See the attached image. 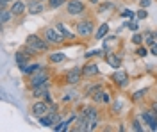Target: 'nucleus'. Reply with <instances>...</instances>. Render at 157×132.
Instances as JSON below:
<instances>
[{
	"mask_svg": "<svg viewBox=\"0 0 157 132\" xmlns=\"http://www.w3.org/2000/svg\"><path fill=\"white\" fill-rule=\"evenodd\" d=\"M25 45L32 47V48L38 52V54L50 50V43H48V41L45 40V38L41 40V38H39V36H36V34H29V36H27V40H25Z\"/></svg>",
	"mask_w": 157,
	"mask_h": 132,
	"instance_id": "obj_1",
	"label": "nucleus"
},
{
	"mask_svg": "<svg viewBox=\"0 0 157 132\" xmlns=\"http://www.w3.org/2000/svg\"><path fill=\"white\" fill-rule=\"evenodd\" d=\"M43 38L48 41L50 45H61L63 41L66 40V38L63 36V32L57 29V25H56V27H48V29H45V34H43Z\"/></svg>",
	"mask_w": 157,
	"mask_h": 132,
	"instance_id": "obj_2",
	"label": "nucleus"
},
{
	"mask_svg": "<svg viewBox=\"0 0 157 132\" xmlns=\"http://www.w3.org/2000/svg\"><path fill=\"white\" fill-rule=\"evenodd\" d=\"M50 77L45 68H39L38 71H34L32 75H29V86L30 88H36V86H41V84H48Z\"/></svg>",
	"mask_w": 157,
	"mask_h": 132,
	"instance_id": "obj_3",
	"label": "nucleus"
},
{
	"mask_svg": "<svg viewBox=\"0 0 157 132\" xmlns=\"http://www.w3.org/2000/svg\"><path fill=\"white\" fill-rule=\"evenodd\" d=\"M75 31H77V36H80V38H89L95 31V23L91 20H82L75 25Z\"/></svg>",
	"mask_w": 157,
	"mask_h": 132,
	"instance_id": "obj_4",
	"label": "nucleus"
},
{
	"mask_svg": "<svg viewBox=\"0 0 157 132\" xmlns=\"http://www.w3.org/2000/svg\"><path fill=\"white\" fill-rule=\"evenodd\" d=\"M84 11H86V6L80 0H68L66 2V13L70 16H80V14H84Z\"/></svg>",
	"mask_w": 157,
	"mask_h": 132,
	"instance_id": "obj_5",
	"label": "nucleus"
},
{
	"mask_svg": "<svg viewBox=\"0 0 157 132\" xmlns=\"http://www.w3.org/2000/svg\"><path fill=\"white\" fill-rule=\"evenodd\" d=\"M50 112V104L47 100H43V98H39L38 102H34L32 104V114L39 118V116H45V114H48Z\"/></svg>",
	"mask_w": 157,
	"mask_h": 132,
	"instance_id": "obj_6",
	"label": "nucleus"
},
{
	"mask_svg": "<svg viewBox=\"0 0 157 132\" xmlns=\"http://www.w3.org/2000/svg\"><path fill=\"white\" fill-rule=\"evenodd\" d=\"M84 116L88 118L89 130H95L98 127V111L95 107H86V109H84Z\"/></svg>",
	"mask_w": 157,
	"mask_h": 132,
	"instance_id": "obj_7",
	"label": "nucleus"
},
{
	"mask_svg": "<svg viewBox=\"0 0 157 132\" xmlns=\"http://www.w3.org/2000/svg\"><path fill=\"white\" fill-rule=\"evenodd\" d=\"M82 68H71V70L66 73V82L68 84H71V86H75V84H78V82L82 81Z\"/></svg>",
	"mask_w": 157,
	"mask_h": 132,
	"instance_id": "obj_8",
	"label": "nucleus"
},
{
	"mask_svg": "<svg viewBox=\"0 0 157 132\" xmlns=\"http://www.w3.org/2000/svg\"><path fill=\"white\" fill-rule=\"evenodd\" d=\"M113 81L116 82L120 88H125V86L128 84V75H127V71H123V70H120V68H118V70L113 73Z\"/></svg>",
	"mask_w": 157,
	"mask_h": 132,
	"instance_id": "obj_9",
	"label": "nucleus"
},
{
	"mask_svg": "<svg viewBox=\"0 0 157 132\" xmlns=\"http://www.w3.org/2000/svg\"><path fill=\"white\" fill-rule=\"evenodd\" d=\"M141 120H143V122L150 127V130H157V118L154 116L152 109H150V111H143V114H141Z\"/></svg>",
	"mask_w": 157,
	"mask_h": 132,
	"instance_id": "obj_10",
	"label": "nucleus"
},
{
	"mask_svg": "<svg viewBox=\"0 0 157 132\" xmlns=\"http://www.w3.org/2000/svg\"><path fill=\"white\" fill-rule=\"evenodd\" d=\"M32 89V95H34V98H47L50 95L48 91V84H41V86H36V88H30Z\"/></svg>",
	"mask_w": 157,
	"mask_h": 132,
	"instance_id": "obj_11",
	"label": "nucleus"
},
{
	"mask_svg": "<svg viewBox=\"0 0 157 132\" xmlns=\"http://www.w3.org/2000/svg\"><path fill=\"white\" fill-rule=\"evenodd\" d=\"M27 11H29L30 14H39V13H43V11H45L43 2H41V0H29V2H27Z\"/></svg>",
	"mask_w": 157,
	"mask_h": 132,
	"instance_id": "obj_12",
	"label": "nucleus"
},
{
	"mask_svg": "<svg viewBox=\"0 0 157 132\" xmlns=\"http://www.w3.org/2000/svg\"><path fill=\"white\" fill-rule=\"evenodd\" d=\"M25 11H27V4L21 2V0H16V2L11 4V13H13L14 16H21Z\"/></svg>",
	"mask_w": 157,
	"mask_h": 132,
	"instance_id": "obj_13",
	"label": "nucleus"
},
{
	"mask_svg": "<svg viewBox=\"0 0 157 132\" xmlns=\"http://www.w3.org/2000/svg\"><path fill=\"white\" fill-rule=\"evenodd\" d=\"M82 73H84V77H95V75H98V73H100L98 64H95V62H88V64H84Z\"/></svg>",
	"mask_w": 157,
	"mask_h": 132,
	"instance_id": "obj_14",
	"label": "nucleus"
},
{
	"mask_svg": "<svg viewBox=\"0 0 157 132\" xmlns=\"http://www.w3.org/2000/svg\"><path fill=\"white\" fill-rule=\"evenodd\" d=\"M29 55L25 54L23 50H20V52H16V62H18V66H20V70L23 71L25 68H27V64H29Z\"/></svg>",
	"mask_w": 157,
	"mask_h": 132,
	"instance_id": "obj_15",
	"label": "nucleus"
},
{
	"mask_svg": "<svg viewBox=\"0 0 157 132\" xmlns=\"http://www.w3.org/2000/svg\"><path fill=\"white\" fill-rule=\"evenodd\" d=\"M105 61H107V64H111L113 68H121V59L118 57V55H114V54H107L105 55Z\"/></svg>",
	"mask_w": 157,
	"mask_h": 132,
	"instance_id": "obj_16",
	"label": "nucleus"
},
{
	"mask_svg": "<svg viewBox=\"0 0 157 132\" xmlns=\"http://www.w3.org/2000/svg\"><path fill=\"white\" fill-rule=\"evenodd\" d=\"M13 16H14V14L11 13V9L2 7V11H0V23H2V25H6V23H7V21H9Z\"/></svg>",
	"mask_w": 157,
	"mask_h": 132,
	"instance_id": "obj_17",
	"label": "nucleus"
},
{
	"mask_svg": "<svg viewBox=\"0 0 157 132\" xmlns=\"http://www.w3.org/2000/svg\"><path fill=\"white\" fill-rule=\"evenodd\" d=\"M107 32H109V25L107 23H102V25L98 27V31L95 32V38H97V40H104V38L107 36Z\"/></svg>",
	"mask_w": 157,
	"mask_h": 132,
	"instance_id": "obj_18",
	"label": "nucleus"
},
{
	"mask_svg": "<svg viewBox=\"0 0 157 132\" xmlns=\"http://www.w3.org/2000/svg\"><path fill=\"white\" fill-rule=\"evenodd\" d=\"M66 59V55L63 54V52H56V54H50L48 55V61L52 62V64H57V62H63Z\"/></svg>",
	"mask_w": 157,
	"mask_h": 132,
	"instance_id": "obj_19",
	"label": "nucleus"
},
{
	"mask_svg": "<svg viewBox=\"0 0 157 132\" xmlns=\"http://www.w3.org/2000/svg\"><path fill=\"white\" fill-rule=\"evenodd\" d=\"M57 29L63 32V36H64L66 40H75V34L70 31V29H66V25H64V23H57Z\"/></svg>",
	"mask_w": 157,
	"mask_h": 132,
	"instance_id": "obj_20",
	"label": "nucleus"
},
{
	"mask_svg": "<svg viewBox=\"0 0 157 132\" xmlns=\"http://www.w3.org/2000/svg\"><path fill=\"white\" fill-rule=\"evenodd\" d=\"M38 122H39V125H43V127H54V123H52V118H50L48 114H45V116H39Z\"/></svg>",
	"mask_w": 157,
	"mask_h": 132,
	"instance_id": "obj_21",
	"label": "nucleus"
},
{
	"mask_svg": "<svg viewBox=\"0 0 157 132\" xmlns=\"http://www.w3.org/2000/svg\"><path fill=\"white\" fill-rule=\"evenodd\" d=\"M39 68H43V66L38 64V62H34V64H27V68L23 70V73H25V75H32V73H34V71H38Z\"/></svg>",
	"mask_w": 157,
	"mask_h": 132,
	"instance_id": "obj_22",
	"label": "nucleus"
},
{
	"mask_svg": "<svg viewBox=\"0 0 157 132\" xmlns=\"http://www.w3.org/2000/svg\"><path fill=\"white\" fill-rule=\"evenodd\" d=\"M109 9H113V2H102V4H98V13H105Z\"/></svg>",
	"mask_w": 157,
	"mask_h": 132,
	"instance_id": "obj_23",
	"label": "nucleus"
},
{
	"mask_svg": "<svg viewBox=\"0 0 157 132\" xmlns=\"http://www.w3.org/2000/svg\"><path fill=\"white\" fill-rule=\"evenodd\" d=\"M48 116H50V118H52V123H54V127H56V125H59V123H61V116H59L57 112L50 111V112H48ZM54 127H52V129H54Z\"/></svg>",
	"mask_w": 157,
	"mask_h": 132,
	"instance_id": "obj_24",
	"label": "nucleus"
},
{
	"mask_svg": "<svg viewBox=\"0 0 157 132\" xmlns=\"http://www.w3.org/2000/svg\"><path fill=\"white\" fill-rule=\"evenodd\" d=\"M63 4H66V0H48V6L52 7V9H57V7H61Z\"/></svg>",
	"mask_w": 157,
	"mask_h": 132,
	"instance_id": "obj_25",
	"label": "nucleus"
},
{
	"mask_svg": "<svg viewBox=\"0 0 157 132\" xmlns=\"http://www.w3.org/2000/svg\"><path fill=\"white\" fill-rule=\"evenodd\" d=\"M154 38H155V34H154V32H145V41H147V45H154V43H155V40H154Z\"/></svg>",
	"mask_w": 157,
	"mask_h": 132,
	"instance_id": "obj_26",
	"label": "nucleus"
},
{
	"mask_svg": "<svg viewBox=\"0 0 157 132\" xmlns=\"http://www.w3.org/2000/svg\"><path fill=\"white\" fill-rule=\"evenodd\" d=\"M143 40H145V36H143V34H139V32H136V34L132 36V43H136V45H141Z\"/></svg>",
	"mask_w": 157,
	"mask_h": 132,
	"instance_id": "obj_27",
	"label": "nucleus"
},
{
	"mask_svg": "<svg viewBox=\"0 0 157 132\" xmlns=\"http://www.w3.org/2000/svg\"><path fill=\"white\" fill-rule=\"evenodd\" d=\"M77 96V93L75 91H70V93H64V96H63V102H70V100H73Z\"/></svg>",
	"mask_w": 157,
	"mask_h": 132,
	"instance_id": "obj_28",
	"label": "nucleus"
},
{
	"mask_svg": "<svg viewBox=\"0 0 157 132\" xmlns=\"http://www.w3.org/2000/svg\"><path fill=\"white\" fill-rule=\"evenodd\" d=\"M136 54L139 55V57H147V55H148V50L145 48V47H139V48L136 50Z\"/></svg>",
	"mask_w": 157,
	"mask_h": 132,
	"instance_id": "obj_29",
	"label": "nucleus"
},
{
	"mask_svg": "<svg viewBox=\"0 0 157 132\" xmlns=\"http://www.w3.org/2000/svg\"><path fill=\"white\" fill-rule=\"evenodd\" d=\"M132 130H141L143 132V125H141V123H139V120H134V122H132Z\"/></svg>",
	"mask_w": 157,
	"mask_h": 132,
	"instance_id": "obj_30",
	"label": "nucleus"
},
{
	"mask_svg": "<svg viewBox=\"0 0 157 132\" xmlns=\"http://www.w3.org/2000/svg\"><path fill=\"white\" fill-rule=\"evenodd\" d=\"M147 93V89H141V91H137V93H134V96H132V100L134 102H137L139 98H143V95Z\"/></svg>",
	"mask_w": 157,
	"mask_h": 132,
	"instance_id": "obj_31",
	"label": "nucleus"
},
{
	"mask_svg": "<svg viewBox=\"0 0 157 132\" xmlns=\"http://www.w3.org/2000/svg\"><path fill=\"white\" fill-rule=\"evenodd\" d=\"M121 107H123V104L120 100H116L114 104H113V109H114V112H121Z\"/></svg>",
	"mask_w": 157,
	"mask_h": 132,
	"instance_id": "obj_32",
	"label": "nucleus"
},
{
	"mask_svg": "<svg viewBox=\"0 0 157 132\" xmlns=\"http://www.w3.org/2000/svg\"><path fill=\"white\" fill-rule=\"evenodd\" d=\"M104 54V50H91L86 54V57H97V55H102Z\"/></svg>",
	"mask_w": 157,
	"mask_h": 132,
	"instance_id": "obj_33",
	"label": "nucleus"
},
{
	"mask_svg": "<svg viewBox=\"0 0 157 132\" xmlns=\"http://www.w3.org/2000/svg\"><path fill=\"white\" fill-rule=\"evenodd\" d=\"M147 16H148V13L145 11V7H143V9H139V11H137V18H139V20H145Z\"/></svg>",
	"mask_w": 157,
	"mask_h": 132,
	"instance_id": "obj_34",
	"label": "nucleus"
},
{
	"mask_svg": "<svg viewBox=\"0 0 157 132\" xmlns=\"http://www.w3.org/2000/svg\"><path fill=\"white\" fill-rule=\"evenodd\" d=\"M127 25H128V29H130L132 32H137V29H139V25H137L136 21H128Z\"/></svg>",
	"mask_w": 157,
	"mask_h": 132,
	"instance_id": "obj_35",
	"label": "nucleus"
},
{
	"mask_svg": "<svg viewBox=\"0 0 157 132\" xmlns=\"http://www.w3.org/2000/svg\"><path fill=\"white\" fill-rule=\"evenodd\" d=\"M150 54H152V55H155V57H157V43H154V45H150Z\"/></svg>",
	"mask_w": 157,
	"mask_h": 132,
	"instance_id": "obj_36",
	"label": "nucleus"
},
{
	"mask_svg": "<svg viewBox=\"0 0 157 132\" xmlns=\"http://www.w3.org/2000/svg\"><path fill=\"white\" fill-rule=\"evenodd\" d=\"M121 18H132V11L130 9L123 11V13H121Z\"/></svg>",
	"mask_w": 157,
	"mask_h": 132,
	"instance_id": "obj_37",
	"label": "nucleus"
},
{
	"mask_svg": "<svg viewBox=\"0 0 157 132\" xmlns=\"http://www.w3.org/2000/svg\"><path fill=\"white\" fill-rule=\"evenodd\" d=\"M150 4H152L150 0H139V6H141V7H148Z\"/></svg>",
	"mask_w": 157,
	"mask_h": 132,
	"instance_id": "obj_38",
	"label": "nucleus"
},
{
	"mask_svg": "<svg viewBox=\"0 0 157 132\" xmlns=\"http://www.w3.org/2000/svg\"><path fill=\"white\" fill-rule=\"evenodd\" d=\"M152 112H154V116L157 118V100L154 102V104H152Z\"/></svg>",
	"mask_w": 157,
	"mask_h": 132,
	"instance_id": "obj_39",
	"label": "nucleus"
},
{
	"mask_svg": "<svg viewBox=\"0 0 157 132\" xmlns=\"http://www.w3.org/2000/svg\"><path fill=\"white\" fill-rule=\"evenodd\" d=\"M111 102V95L109 93H104V104H109Z\"/></svg>",
	"mask_w": 157,
	"mask_h": 132,
	"instance_id": "obj_40",
	"label": "nucleus"
},
{
	"mask_svg": "<svg viewBox=\"0 0 157 132\" xmlns=\"http://www.w3.org/2000/svg\"><path fill=\"white\" fill-rule=\"evenodd\" d=\"M9 2H13V0H0V7H6Z\"/></svg>",
	"mask_w": 157,
	"mask_h": 132,
	"instance_id": "obj_41",
	"label": "nucleus"
},
{
	"mask_svg": "<svg viewBox=\"0 0 157 132\" xmlns=\"http://www.w3.org/2000/svg\"><path fill=\"white\" fill-rule=\"evenodd\" d=\"M91 2H93V4H98V0H91Z\"/></svg>",
	"mask_w": 157,
	"mask_h": 132,
	"instance_id": "obj_42",
	"label": "nucleus"
},
{
	"mask_svg": "<svg viewBox=\"0 0 157 132\" xmlns=\"http://www.w3.org/2000/svg\"><path fill=\"white\" fill-rule=\"evenodd\" d=\"M41 2H43V0H41Z\"/></svg>",
	"mask_w": 157,
	"mask_h": 132,
	"instance_id": "obj_43",
	"label": "nucleus"
}]
</instances>
